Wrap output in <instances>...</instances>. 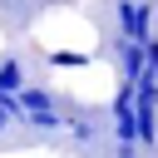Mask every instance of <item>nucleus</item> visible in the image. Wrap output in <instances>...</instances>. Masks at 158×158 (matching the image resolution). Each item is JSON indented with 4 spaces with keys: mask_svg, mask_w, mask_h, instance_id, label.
<instances>
[{
    "mask_svg": "<svg viewBox=\"0 0 158 158\" xmlns=\"http://www.w3.org/2000/svg\"><path fill=\"white\" fill-rule=\"evenodd\" d=\"M0 94H25V69L15 59H0Z\"/></svg>",
    "mask_w": 158,
    "mask_h": 158,
    "instance_id": "obj_1",
    "label": "nucleus"
},
{
    "mask_svg": "<svg viewBox=\"0 0 158 158\" xmlns=\"http://www.w3.org/2000/svg\"><path fill=\"white\" fill-rule=\"evenodd\" d=\"M49 59H54V64H59V69H69V64H74V69H79V64H84V54H74V49H54V54H49Z\"/></svg>",
    "mask_w": 158,
    "mask_h": 158,
    "instance_id": "obj_5",
    "label": "nucleus"
},
{
    "mask_svg": "<svg viewBox=\"0 0 158 158\" xmlns=\"http://www.w3.org/2000/svg\"><path fill=\"white\" fill-rule=\"evenodd\" d=\"M25 123H30V128H40V133H54V128H64L69 118H59V114L49 109V114H25Z\"/></svg>",
    "mask_w": 158,
    "mask_h": 158,
    "instance_id": "obj_3",
    "label": "nucleus"
},
{
    "mask_svg": "<svg viewBox=\"0 0 158 158\" xmlns=\"http://www.w3.org/2000/svg\"><path fill=\"white\" fill-rule=\"evenodd\" d=\"M143 54H148V69H143V74H158V40H153V44H143Z\"/></svg>",
    "mask_w": 158,
    "mask_h": 158,
    "instance_id": "obj_6",
    "label": "nucleus"
},
{
    "mask_svg": "<svg viewBox=\"0 0 158 158\" xmlns=\"http://www.w3.org/2000/svg\"><path fill=\"white\" fill-rule=\"evenodd\" d=\"M20 104H25V114H49V109H54V99H49L44 89H25Z\"/></svg>",
    "mask_w": 158,
    "mask_h": 158,
    "instance_id": "obj_2",
    "label": "nucleus"
},
{
    "mask_svg": "<svg viewBox=\"0 0 158 158\" xmlns=\"http://www.w3.org/2000/svg\"><path fill=\"white\" fill-rule=\"evenodd\" d=\"M10 118H15V114H10V104H5V99H0V133H5V128H10Z\"/></svg>",
    "mask_w": 158,
    "mask_h": 158,
    "instance_id": "obj_7",
    "label": "nucleus"
},
{
    "mask_svg": "<svg viewBox=\"0 0 158 158\" xmlns=\"http://www.w3.org/2000/svg\"><path fill=\"white\" fill-rule=\"evenodd\" d=\"M69 133H74L79 143H89V138H94V118H69Z\"/></svg>",
    "mask_w": 158,
    "mask_h": 158,
    "instance_id": "obj_4",
    "label": "nucleus"
}]
</instances>
